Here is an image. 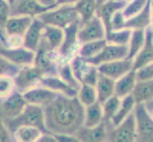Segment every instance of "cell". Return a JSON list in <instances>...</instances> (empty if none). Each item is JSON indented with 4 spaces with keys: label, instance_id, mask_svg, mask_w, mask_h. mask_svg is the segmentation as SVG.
Returning a JSON list of instances; mask_svg holds the SVG:
<instances>
[{
    "label": "cell",
    "instance_id": "obj_1",
    "mask_svg": "<svg viewBox=\"0 0 153 142\" xmlns=\"http://www.w3.org/2000/svg\"><path fill=\"white\" fill-rule=\"evenodd\" d=\"M43 108L46 128L51 135H74L84 125L85 106L77 97L58 95Z\"/></svg>",
    "mask_w": 153,
    "mask_h": 142
},
{
    "label": "cell",
    "instance_id": "obj_2",
    "mask_svg": "<svg viewBox=\"0 0 153 142\" xmlns=\"http://www.w3.org/2000/svg\"><path fill=\"white\" fill-rule=\"evenodd\" d=\"M6 126L9 131H13L20 126H33L44 134H50L45 125L44 108L38 105L27 104L23 112L16 118L7 119Z\"/></svg>",
    "mask_w": 153,
    "mask_h": 142
},
{
    "label": "cell",
    "instance_id": "obj_3",
    "mask_svg": "<svg viewBox=\"0 0 153 142\" xmlns=\"http://www.w3.org/2000/svg\"><path fill=\"white\" fill-rule=\"evenodd\" d=\"M47 26L64 29L68 26L80 23V16L73 6H55L37 16Z\"/></svg>",
    "mask_w": 153,
    "mask_h": 142
},
{
    "label": "cell",
    "instance_id": "obj_4",
    "mask_svg": "<svg viewBox=\"0 0 153 142\" xmlns=\"http://www.w3.org/2000/svg\"><path fill=\"white\" fill-rule=\"evenodd\" d=\"M136 127V142H153L152 114L146 110L144 103L135 104L133 109Z\"/></svg>",
    "mask_w": 153,
    "mask_h": 142
},
{
    "label": "cell",
    "instance_id": "obj_5",
    "mask_svg": "<svg viewBox=\"0 0 153 142\" xmlns=\"http://www.w3.org/2000/svg\"><path fill=\"white\" fill-rule=\"evenodd\" d=\"M80 23H74L68 26L64 29V38L59 49H57V56L60 63L70 62L77 55L80 43L78 41V29Z\"/></svg>",
    "mask_w": 153,
    "mask_h": 142
},
{
    "label": "cell",
    "instance_id": "obj_6",
    "mask_svg": "<svg viewBox=\"0 0 153 142\" xmlns=\"http://www.w3.org/2000/svg\"><path fill=\"white\" fill-rule=\"evenodd\" d=\"M59 65L57 51L51 50L41 39L37 50L35 51L33 65L43 73V75H57V67Z\"/></svg>",
    "mask_w": 153,
    "mask_h": 142
},
{
    "label": "cell",
    "instance_id": "obj_7",
    "mask_svg": "<svg viewBox=\"0 0 153 142\" xmlns=\"http://www.w3.org/2000/svg\"><path fill=\"white\" fill-rule=\"evenodd\" d=\"M43 76V73L34 65H26L20 67L19 71L13 77L15 90L23 93L30 88L39 85Z\"/></svg>",
    "mask_w": 153,
    "mask_h": 142
},
{
    "label": "cell",
    "instance_id": "obj_8",
    "mask_svg": "<svg viewBox=\"0 0 153 142\" xmlns=\"http://www.w3.org/2000/svg\"><path fill=\"white\" fill-rule=\"evenodd\" d=\"M105 29L104 24L97 15L93 16L87 22L80 24L78 29V41L80 44L86 42L105 39Z\"/></svg>",
    "mask_w": 153,
    "mask_h": 142
},
{
    "label": "cell",
    "instance_id": "obj_9",
    "mask_svg": "<svg viewBox=\"0 0 153 142\" xmlns=\"http://www.w3.org/2000/svg\"><path fill=\"white\" fill-rule=\"evenodd\" d=\"M108 141L109 142H136V127L133 111L122 123L115 126L108 132Z\"/></svg>",
    "mask_w": 153,
    "mask_h": 142
},
{
    "label": "cell",
    "instance_id": "obj_10",
    "mask_svg": "<svg viewBox=\"0 0 153 142\" xmlns=\"http://www.w3.org/2000/svg\"><path fill=\"white\" fill-rule=\"evenodd\" d=\"M128 46H119V45H112L108 44L105 45L103 49L99 53L91 59H85L88 64L94 66H98L99 65L105 64V63L112 62L116 60L125 59L128 56Z\"/></svg>",
    "mask_w": 153,
    "mask_h": 142
},
{
    "label": "cell",
    "instance_id": "obj_11",
    "mask_svg": "<svg viewBox=\"0 0 153 142\" xmlns=\"http://www.w3.org/2000/svg\"><path fill=\"white\" fill-rule=\"evenodd\" d=\"M27 104L22 93L14 90L9 97L3 99L0 104V113L5 118L12 119L22 113Z\"/></svg>",
    "mask_w": 153,
    "mask_h": 142
},
{
    "label": "cell",
    "instance_id": "obj_12",
    "mask_svg": "<svg viewBox=\"0 0 153 142\" xmlns=\"http://www.w3.org/2000/svg\"><path fill=\"white\" fill-rule=\"evenodd\" d=\"M97 70L99 74L116 81L132 70V60L125 58V59L105 63L97 66Z\"/></svg>",
    "mask_w": 153,
    "mask_h": 142
},
{
    "label": "cell",
    "instance_id": "obj_13",
    "mask_svg": "<svg viewBox=\"0 0 153 142\" xmlns=\"http://www.w3.org/2000/svg\"><path fill=\"white\" fill-rule=\"evenodd\" d=\"M50 9L51 8L43 6L37 0H14L10 5V15H25L34 18Z\"/></svg>",
    "mask_w": 153,
    "mask_h": 142
},
{
    "label": "cell",
    "instance_id": "obj_14",
    "mask_svg": "<svg viewBox=\"0 0 153 142\" xmlns=\"http://www.w3.org/2000/svg\"><path fill=\"white\" fill-rule=\"evenodd\" d=\"M22 95L28 104L45 107L46 105H48L53 101L59 94L51 91L44 86L37 85L24 91Z\"/></svg>",
    "mask_w": 153,
    "mask_h": 142
},
{
    "label": "cell",
    "instance_id": "obj_15",
    "mask_svg": "<svg viewBox=\"0 0 153 142\" xmlns=\"http://www.w3.org/2000/svg\"><path fill=\"white\" fill-rule=\"evenodd\" d=\"M0 54L12 62L17 66L33 65L35 59V52L30 50L24 46L15 49H4L0 50Z\"/></svg>",
    "mask_w": 153,
    "mask_h": 142
},
{
    "label": "cell",
    "instance_id": "obj_16",
    "mask_svg": "<svg viewBox=\"0 0 153 142\" xmlns=\"http://www.w3.org/2000/svg\"><path fill=\"white\" fill-rule=\"evenodd\" d=\"M74 135L81 142H105L108 140L107 122L103 121L94 127L83 125Z\"/></svg>",
    "mask_w": 153,
    "mask_h": 142
},
{
    "label": "cell",
    "instance_id": "obj_17",
    "mask_svg": "<svg viewBox=\"0 0 153 142\" xmlns=\"http://www.w3.org/2000/svg\"><path fill=\"white\" fill-rule=\"evenodd\" d=\"M152 27L149 26L146 29L145 45L138 53L132 59V70H136L140 67H143L149 64H152L153 61V49H152Z\"/></svg>",
    "mask_w": 153,
    "mask_h": 142
},
{
    "label": "cell",
    "instance_id": "obj_18",
    "mask_svg": "<svg viewBox=\"0 0 153 142\" xmlns=\"http://www.w3.org/2000/svg\"><path fill=\"white\" fill-rule=\"evenodd\" d=\"M39 85L48 88L59 95H64V96L67 97H77L78 90L68 85L58 75L43 76L40 81Z\"/></svg>",
    "mask_w": 153,
    "mask_h": 142
},
{
    "label": "cell",
    "instance_id": "obj_19",
    "mask_svg": "<svg viewBox=\"0 0 153 142\" xmlns=\"http://www.w3.org/2000/svg\"><path fill=\"white\" fill-rule=\"evenodd\" d=\"M45 24L38 17H34L29 29L23 35V46L30 50L36 51L42 39V32Z\"/></svg>",
    "mask_w": 153,
    "mask_h": 142
},
{
    "label": "cell",
    "instance_id": "obj_20",
    "mask_svg": "<svg viewBox=\"0 0 153 142\" xmlns=\"http://www.w3.org/2000/svg\"><path fill=\"white\" fill-rule=\"evenodd\" d=\"M33 18L25 16V15H10L5 24L3 32H5L6 36L23 37V35L33 22Z\"/></svg>",
    "mask_w": 153,
    "mask_h": 142
},
{
    "label": "cell",
    "instance_id": "obj_21",
    "mask_svg": "<svg viewBox=\"0 0 153 142\" xmlns=\"http://www.w3.org/2000/svg\"><path fill=\"white\" fill-rule=\"evenodd\" d=\"M126 4V2L123 0H105L98 8L96 15L101 19L107 32L110 30V22L113 14L118 10H122Z\"/></svg>",
    "mask_w": 153,
    "mask_h": 142
},
{
    "label": "cell",
    "instance_id": "obj_22",
    "mask_svg": "<svg viewBox=\"0 0 153 142\" xmlns=\"http://www.w3.org/2000/svg\"><path fill=\"white\" fill-rule=\"evenodd\" d=\"M152 1V0H151ZM151 1L147 3L145 9L138 14L126 20L125 28L129 29H146L151 26L152 21V6Z\"/></svg>",
    "mask_w": 153,
    "mask_h": 142
},
{
    "label": "cell",
    "instance_id": "obj_23",
    "mask_svg": "<svg viewBox=\"0 0 153 142\" xmlns=\"http://www.w3.org/2000/svg\"><path fill=\"white\" fill-rule=\"evenodd\" d=\"M105 1V0H78L73 7L80 16V24L85 23L95 16L98 8Z\"/></svg>",
    "mask_w": 153,
    "mask_h": 142
},
{
    "label": "cell",
    "instance_id": "obj_24",
    "mask_svg": "<svg viewBox=\"0 0 153 142\" xmlns=\"http://www.w3.org/2000/svg\"><path fill=\"white\" fill-rule=\"evenodd\" d=\"M136 82L137 81L135 77V72L134 70H131L115 81L114 95L119 97L120 99L128 96V95L132 93Z\"/></svg>",
    "mask_w": 153,
    "mask_h": 142
},
{
    "label": "cell",
    "instance_id": "obj_25",
    "mask_svg": "<svg viewBox=\"0 0 153 142\" xmlns=\"http://www.w3.org/2000/svg\"><path fill=\"white\" fill-rule=\"evenodd\" d=\"M63 38H64V30L62 29L45 25L42 32V40L51 50L57 51L62 44Z\"/></svg>",
    "mask_w": 153,
    "mask_h": 142
},
{
    "label": "cell",
    "instance_id": "obj_26",
    "mask_svg": "<svg viewBox=\"0 0 153 142\" xmlns=\"http://www.w3.org/2000/svg\"><path fill=\"white\" fill-rule=\"evenodd\" d=\"M115 81L111 80L108 77L99 74L98 80L95 85L97 93V102L103 103L105 99H108L114 95Z\"/></svg>",
    "mask_w": 153,
    "mask_h": 142
},
{
    "label": "cell",
    "instance_id": "obj_27",
    "mask_svg": "<svg viewBox=\"0 0 153 142\" xmlns=\"http://www.w3.org/2000/svg\"><path fill=\"white\" fill-rule=\"evenodd\" d=\"M104 121V115L102 104L96 102L85 107V117H84V126L94 127Z\"/></svg>",
    "mask_w": 153,
    "mask_h": 142
},
{
    "label": "cell",
    "instance_id": "obj_28",
    "mask_svg": "<svg viewBox=\"0 0 153 142\" xmlns=\"http://www.w3.org/2000/svg\"><path fill=\"white\" fill-rule=\"evenodd\" d=\"M135 103H144L153 98V82H137L131 93Z\"/></svg>",
    "mask_w": 153,
    "mask_h": 142
},
{
    "label": "cell",
    "instance_id": "obj_29",
    "mask_svg": "<svg viewBox=\"0 0 153 142\" xmlns=\"http://www.w3.org/2000/svg\"><path fill=\"white\" fill-rule=\"evenodd\" d=\"M15 142H35L44 133L33 126H20L13 131Z\"/></svg>",
    "mask_w": 153,
    "mask_h": 142
},
{
    "label": "cell",
    "instance_id": "obj_30",
    "mask_svg": "<svg viewBox=\"0 0 153 142\" xmlns=\"http://www.w3.org/2000/svg\"><path fill=\"white\" fill-rule=\"evenodd\" d=\"M135 104L136 103L134 102L132 96H131V94L121 99V105L117 113H116L114 117L110 119V122H111L113 127L119 125L120 123H122L124 120L128 118V116L130 113H132Z\"/></svg>",
    "mask_w": 153,
    "mask_h": 142
},
{
    "label": "cell",
    "instance_id": "obj_31",
    "mask_svg": "<svg viewBox=\"0 0 153 142\" xmlns=\"http://www.w3.org/2000/svg\"><path fill=\"white\" fill-rule=\"evenodd\" d=\"M105 45H107L105 39L86 42V43L80 44V46H79L77 55L86 60L91 59V58L96 56Z\"/></svg>",
    "mask_w": 153,
    "mask_h": 142
},
{
    "label": "cell",
    "instance_id": "obj_32",
    "mask_svg": "<svg viewBox=\"0 0 153 142\" xmlns=\"http://www.w3.org/2000/svg\"><path fill=\"white\" fill-rule=\"evenodd\" d=\"M146 29H131L130 39L128 44V53L126 59L132 60L145 45Z\"/></svg>",
    "mask_w": 153,
    "mask_h": 142
},
{
    "label": "cell",
    "instance_id": "obj_33",
    "mask_svg": "<svg viewBox=\"0 0 153 142\" xmlns=\"http://www.w3.org/2000/svg\"><path fill=\"white\" fill-rule=\"evenodd\" d=\"M131 35V29H111L105 33V41L108 44L128 46Z\"/></svg>",
    "mask_w": 153,
    "mask_h": 142
},
{
    "label": "cell",
    "instance_id": "obj_34",
    "mask_svg": "<svg viewBox=\"0 0 153 142\" xmlns=\"http://www.w3.org/2000/svg\"><path fill=\"white\" fill-rule=\"evenodd\" d=\"M57 75L59 76L63 81L67 82L68 85L72 88L79 90L81 87V83L79 82L76 77L74 76L72 72V69L71 67L70 62L68 63H60L57 67Z\"/></svg>",
    "mask_w": 153,
    "mask_h": 142
},
{
    "label": "cell",
    "instance_id": "obj_35",
    "mask_svg": "<svg viewBox=\"0 0 153 142\" xmlns=\"http://www.w3.org/2000/svg\"><path fill=\"white\" fill-rule=\"evenodd\" d=\"M121 99H122L113 95L108 99H105L103 103H101L104 115V121L108 122L114 117L121 105Z\"/></svg>",
    "mask_w": 153,
    "mask_h": 142
},
{
    "label": "cell",
    "instance_id": "obj_36",
    "mask_svg": "<svg viewBox=\"0 0 153 142\" xmlns=\"http://www.w3.org/2000/svg\"><path fill=\"white\" fill-rule=\"evenodd\" d=\"M77 99L83 106H88L97 102V93L94 86L88 85H81L77 93Z\"/></svg>",
    "mask_w": 153,
    "mask_h": 142
},
{
    "label": "cell",
    "instance_id": "obj_37",
    "mask_svg": "<svg viewBox=\"0 0 153 142\" xmlns=\"http://www.w3.org/2000/svg\"><path fill=\"white\" fill-rule=\"evenodd\" d=\"M149 1L151 0H130L129 2L126 4V6L122 10V13L125 19L128 20L141 13Z\"/></svg>",
    "mask_w": 153,
    "mask_h": 142
},
{
    "label": "cell",
    "instance_id": "obj_38",
    "mask_svg": "<svg viewBox=\"0 0 153 142\" xmlns=\"http://www.w3.org/2000/svg\"><path fill=\"white\" fill-rule=\"evenodd\" d=\"M14 90L13 78L10 76H0V99H6Z\"/></svg>",
    "mask_w": 153,
    "mask_h": 142
},
{
    "label": "cell",
    "instance_id": "obj_39",
    "mask_svg": "<svg viewBox=\"0 0 153 142\" xmlns=\"http://www.w3.org/2000/svg\"><path fill=\"white\" fill-rule=\"evenodd\" d=\"M19 69L20 66L15 65L7 58L0 54V76H10L13 78Z\"/></svg>",
    "mask_w": 153,
    "mask_h": 142
},
{
    "label": "cell",
    "instance_id": "obj_40",
    "mask_svg": "<svg viewBox=\"0 0 153 142\" xmlns=\"http://www.w3.org/2000/svg\"><path fill=\"white\" fill-rule=\"evenodd\" d=\"M98 76H99V72L97 70V66L91 65L81 79V85H88L95 87L98 80Z\"/></svg>",
    "mask_w": 153,
    "mask_h": 142
},
{
    "label": "cell",
    "instance_id": "obj_41",
    "mask_svg": "<svg viewBox=\"0 0 153 142\" xmlns=\"http://www.w3.org/2000/svg\"><path fill=\"white\" fill-rule=\"evenodd\" d=\"M137 82H147L153 79V65L149 64L134 70Z\"/></svg>",
    "mask_w": 153,
    "mask_h": 142
},
{
    "label": "cell",
    "instance_id": "obj_42",
    "mask_svg": "<svg viewBox=\"0 0 153 142\" xmlns=\"http://www.w3.org/2000/svg\"><path fill=\"white\" fill-rule=\"evenodd\" d=\"M10 16V4L8 0H0V31H3L8 18Z\"/></svg>",
    "mask_w": 153,
    "mask_h": 142
},
{
    "label": "cell",
    "instance_id": "obj_43",
    "mask_svg": "<svg viewBox=\"0 0 153 142\" xmlns=\"http://www.w3.org/2000/svg\"><path fill=\"white\" fill-rule=\"evenodd\" d=\"M126 19L122 13V10H118L116 12L111 18V22H110V30L111 29H125Z\"/></svg>",
    "mask_w": 153,
    "mask_h": 142
},
{
    "label": "cell",
    "instance_id": "obj_44",
    "mask_svg": "<svg viewBox=\"0 0 153 142\" xmlns=\"http://www.w3.org/2000/svg\"><path fill=\"white\" fill-rule=\"evenodd\" d=\"M0 142H10L9 130L1 117H0Z\"/></svg>",
    "mask_w": 153,
    "mask_h": 142
},
{
    "label": "cell",
    "instance_id": "obj_45",
    "mask_svg": "<svg viewBox=\"0 0 153 142\" xmlns=\"http://www.w3.org/2000/svg\"><path fill=\"white\" fill-rule=\"evenodd\" d=\"M56 142H81L74 135H53Z\"/></svg>",
    "mask_w": 153,
    "mask_h": 142
},
{
    "label": "cell",
    "instance_id": "obj_46",
    "mask_svg": "<svg viewBox=\"0 0 153 142\" xmlns=\"http://www.w3.org/2000/svg\"><path fill=\"white\" fill-rule=\"evenodd\" d=\"M35 142H56V139L54 138L53 135L44 134L38 140H36Z\"/></svg>",
    "mask_w": 153,
    "mask_h": 142
},
{
    "label": "cell",
    "instance_id": "obj_47",
    "mask_svg": "<svg viewBox=\"0 0 153 142\" xmlns=\"http://www.w3.org/2000/svg\"><path fill=\"white\" fill-rule=\"evenodd\" d=\"M77 1L78 0H55V6H73Z\"/></svg>",
    "mask_w": 153,
    "mask_h": 142
},
{
    "label": "cell",
    "instance_id": "obj_48",
    "mask_svg": "<svg viewBox=\"0 0 153 142\" xmlns=\"http://www.w3.org/2000/svg\"><path fill=\"white\" fill-rule=\"evenodd\" d=\"M37 1L45 7H48V8L55 7V0H37Z\"/></svg>",
    "mask_w": 153,
    "mask_h": 142
},
{
    "label": "cell",
    "instance_id": "obj_49",
    "mask_svg": "<svg viewBox=\"0 0 153 142\" xmlns=\"http://www.w3.org/2000/svg\"><path fill=\"white\" fill-rule=\"evenodd\" d=\"M0 39H1V41H2L3 43L5 44V37L2 35V32H1V31H0Z\"/></svg>",
    "mask_w": 153,
    "mask_h": 142
},
{
    "label": "cell",
    "instance_id": "obj_50",
    "mask_svg": "<svg viewBox=\"0 0 153 142\" xmlns=\"http://www.w3.org/2000/svg\"><path fill=\"white\" fill-rule=\"evenodd\" d=\"M13 1H14V0H8V2H9L10 5H12V4L13 3Z\"/></svg>",
    "mask_w": 153,
    "mask_h": 142
},
{
    "label": "cell",
    "instance_id": "obj_51",
    "mask_svg": "<svg viewBox=\"0 0 153 142\" xmlns=\"http://www.w3.org/2000/svg\"><path fill=\"white\" fill-rule=\"evenodd\" d=\"M123 1H125V2L128 3V2H129V1H130V0H123Z\"/></svg>",
    "mask_w": 153,
    "mask_h": 142
},
{
    "label": "cell",
    "instance_id": "obj_52",
    "mask_svg": "<svg viewBox=\"0 0 153 142\" xmlns=\"http://www.w3.org/2000/svg\"><path fill=\"white\" fill-rule=\"evenodd\" d=\"M105 142H109V141H108V140H107V141H105Z\"/></svg>",
    "mask_w": 153,
    "mask_h": 142
}]
</instances>
